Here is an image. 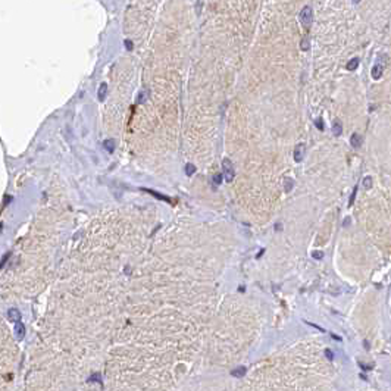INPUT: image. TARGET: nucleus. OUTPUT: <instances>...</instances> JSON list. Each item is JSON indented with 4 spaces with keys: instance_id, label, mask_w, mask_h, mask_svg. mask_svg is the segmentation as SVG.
<instances>
[{
    "instance_id": "nucleus-1",
    "label": "nucleus",
    "mask_w": 391,
    "mask_h": 391,
    "mask_svg": "<svg viewBox=\"0 0 391 391\" xmlns=\"http://www.w3.org/2000/svg\"><path fill=\"white\" fill-rule=\"evenodd\" d=\"M222 174H224V178L227 182H231L234 179V165L231 163L230 159H224L222 160Z\"/></svg>"
},
{
    "instance_id": "nucleus-2",
    "label": "nucleus",
    "mask_w": 391,
    "mask_h": 391,
    "mask_svg": "<svg viewBox=\"0 0 391 391\" xmlns=\"http://www.w3.org/2000/svg\"><path fill=\"white\" fill-rule=\"evenodd\" d=\"M300 21L304 27H310L312 21H313V12H312V7L310 6H304L300 12Z\"/></svg>"
},
{
    "instance_id": "nucleus-3",
    "label": "nucleus",
    "mask_w": 391,
    "mask_h": 391,
    "mask_svg": "<svg viewBox=\"0 0 391 391\" xmlns=\"http://www.w3.org/2000/svg\"><path fill=\"white\" fill-rule=\"evenodd\" d=\"M141 190L143 191H146V193H149V194L155 196V197L159 198V200H163V201H166V203H169V204H174L172 198H169V197H166V196H163V194H159V193L155 191V190H150V188H141Z\"/></svg>"
},
{
    "instance_id": "nucleus-4",
    "label": "nucleus",
    "mask_w": 391,
    "mask_h": 391,
    "mask_svg": "<svg viewBox=\"0 0 391 391\" xmlns=\"http://www.w3.org/2000/svg\"><path fill=\"white\" fill-rule=\"evenodd\" d=\"M303 158H304V144H297L296 149H294V160L296 162H302Z\"/></svg>"
},
{
    "instance_id": "nucleus-5",
    "label": "nucleus",
    "mask_w": 391,
    "mask_h": 391,
    "mask_svg": "<svg viewBox=\"0 0 391 391\" xmlns=\"http://www.w3.org/2000/svg\"><path fill=\"white\" fill-rule=\"evenodd\" d=\"M15 335L18 340H22L25 335V326H24V323H21V320L16 322V325H15Z\"/></svg>"
},
{
    "instance_id": "nucleus-6",
    "label": "nucleus",
    "mask_w": 391,
    "mask_h": 391,
    "mask_svg": "<svg viewBox=\"0 0 391 391\" xmlns=\"http://www.w3.org/2000/svg\"><path fill=\"white\" fill-rule=\"evenodd\" d=\"M7 316H9L10 322H15V323L21 320V313H19L18 309H9V312H7Z\"/></svg>"
},
{
    "instance_id": "nucleus-7",
    "label": "nucleus",
    "mask_w": 391,
    "mask_h": 391,
    "mask_svg": "<svg viewBox=\"0 0 391 391\" xmlns=\"http://www.w3.org/2000/svg\"><path fill=\"white\" fill-rule=\"evenodd\" d=\"M350 143H352V146L353 147H360L362 146V143H363V138L359 135V134H353L352 135V138H350Z\"/></svg>"
},
{
    "instance_id": "nucleus-8",
    "label": "nucleus",
    "mask_w": 391,
    "mask_h": 391,
    "mask_svg": "<svg viewBox=\"0 0 391 391\" xmlns=\"http://www.w3.org/2000/svg\"><path fill=\"white\" fill-rule=\"evenodd\" d=\"M115 140H112V138H109V140H105L103 141V147L106 149L109 153H113V150H115Z\"/></svg>"
},
{
    "instance_id": "nucleus-9",
    "label": "nucleus",
    "mask_w": 391,
    "mask_h": 391,
    "mask_svg": "<svg viewBox=\"0 0 391 391\" xmlns=\"http://www.w3.org/2000/svg\"><path fill=\"white\" fill-rule=\"evenodd\" d=\"M231 373H232V376H235V378H241V376L246 375V368H244V366H238V368H235Z\"/></svg>"
},
{
    "instance_id": "nucleus-10",
    "label": "nucleus",
    "mask_w": 391,
    "mask_h": 391,
    "mask_svg": "<svg viewBox=\"0 0 391 391\" xmlns=\"http://www.w3.org/2000/svg\"><path fill=\"white\" fill-rule=\"evenodd\" d=\"M332 132H334L335 135H341V134H343V126L340 124V121H337V119L332 122Z\"/></svg>"
},
{
    "instance_id": "nucleus-11",
    "label": "nucleus",
    "mask_w": 391,
    "mask_h": 391,
    "mask_svg": "<svg viewBox=\"0 0 391 391\" xmlns=\"http://www.w3.org/2000/svg\"><path fill=\"white\" fill-rule=\"evenodd\" d=\"M381 75H382V65H375L372 68V77L375 80H378V78H381Z\"/></svg>"
},
{
    "instance_id": "nucleus-12",
    "label": "nucleus",
    "mask_w": 391,
    "mask_h": 391,
    "mask_svg": "<svg viewBox=\"0 0 391 391\" xmlns=\"http://www.w3.org/2000/svg\"><path fill=\"white\" fill-rule=\"evenodd\" d=\"M106 91H107V85L103 83V84H100V87H99V100L100 102H103L105 100V96H106Z\"/></svg>"
},
{
    "instance_id": "nucleus-13",
    "label": "nucleus",
    "mask_w": 391,
    "mask_h": 391,
    "mask_svg": "<svg viewBox=\"0 0 391 391\" xmlns=\"http://www.w3.org/2000/svg\"><path fill=\"white\" fill-rule=\"evenodd\" d=\"M293 185H294L293 179H291V178H285V181H284V191L285 193H290L291 188H293Z\"/></svg>"
},
{
    "instance_id": "nucleus-14",
    "label": "nucleus",
    "mask_w": 391,
    "mask_h": 391,
    "mask_svg": "<svg viewBox=\"0 0 391 391\" xmlns=\"http://www.w3.org/2000/svg\"><path fill=\"white\" fill-rule=\"evenodd\" d=\"M357 65H359V59L355 57V59H352V60L347 63V69H349V71H355L356 68H357Z\"/></svg>"
},
{
    "instance_id": "nucleus-15",
    "label": "nucleus",
    "mask_w": 391,
    "mask_h": 391,
    "mask_svg": "<svg viewBox=\"0 0 391 391\" xmlns=\"http://www.w3.org/2000/svg\"><path fill=\"white\" fill-rule=\"evenodd\" d=\"M196 172V166L193 165V163H187L185 165V174L187 175H193Z\"/></svg>"
},
{
    "instance_id": "nucleus-16",
    "label": "nucleus",
    "mask_w": 391,
    "mask_h": 391,
    "mask_svg": "<svg viewBox=\"0 0 391 391\" xmlns=\"http://www.w3.org/2000/svg\"><path fill=\"white\" fill-rule=\"evenodd\" d=\"M90 382H102V375L100 373H93L88 378Z\"/></svg>"
},
{
    "instance_id": "nucleus-17",
    "label": "nucleus",
    "mask_w": 391,
    "mask_h": 391,
    "mask_svg": "<svg viewBox=\"0 0 391 391\" xmlns=\"http://www.w3.org/2000/svg\"><path fill=\"white\" fill-rule=\"evenodd\" d=\"M363 187H365L366 190H371V188H372V178L371 177L365 178V179H363Z\"/></svg>"
},
{
    "instance_id": "nucleus-18",
    "label": "nucleus",
    "mask_w": 391,
    "mask_h": 391,
    "mask_svg": "<svg viewBox=\"0 0 391 391\" xmlns=\"http://www.w3.org/2000/svg\"><path fill=\"white\" fill-rule=\"evenodd\" d=\"M213 182H215V185H219V184L222 182V174H216L213 177Z\"/></svg>"
},
{
    "instance_id": "nucleus-19",
    "label": "nucleus",
    "mask_w": 391,
    "mask_h": 391,
    "mask_svg": "<svg viewBox=\"0 0 391 391\" xmlns=\"http://www.w3.org/2000/svg\"><path fill=\"white\" fill-rule=\"evenodd\" d=\"M356 191H357V188L355 187L353 193H352V196H350V200H349V206H353V201H355V197H356Z\"/></svg>"
},
{
    "instance_id": "nucleus-20",
    "label": "nucleus",
    "mask_w": 391,
    "mask_h": 391,
    "mask_svg": "<svg viewBox=\"0 0 391 391\" xmlns=\"http://www.w3.org/2000/svg\"><path fill=\"white\" fill-rule=\"evenodd\" d=\"M146 97H147V91H143V93H140V96H138V102H140V103L146 102Z\"/></svg>"
},
{
    "instance_id": "nucleus-21",
    "label": "nucleus",
    "mask_w": 391,
    "mask_h": 391,
    "mask_svg": "<svg viewBox=\"0 0 391 391\" xmlns=\"http://www.w3.org/2000/svg\"><path fill=\"white\" fill-rule=\"evenodd\" d=\"M302 49L303 50H307V49H309V41H307V38H304L302 41Z\"/></svg>"
},
{
    "instance_id": "nucleus-22",
    "label": "nucleus",
    "mask_w": 391,
    "mask_h": 391,
    "mask_svg": "<svg viewBox=\"0 0 391 391\" xmlns=\"http://www.w3.org/2000/svg\"><path fill=\"white\" fill-rule=\"evenodd\" d=\"M9 201H12V196H4V197H3V204L6 206Z\"/></svg>"
},
{
    "instance_id": "nucleus-23",
    "label": "nucleus",
    "mask_w": 391,
    "mask_h": 391,
    "mask_svg": "<svg viewBox=\"0 0 391 391\" xmlns=\"http://www.w3.org/2000/svg\"><path fill=\"white\" fill-rule=\"evenodd\" d=\"M312 256H313L315 259H322V257H323V253H322V251H315Z\"/></svg>"
},
{
    "instance_id": "nucleus-24",
    "label": "nucleus",
    "mask_w": 391,
    "mask_h": 391,
    "mask_svg": "<svg viewBox=\"0 0 391 391\" xmlns=\"http://www.w3.org/2000/svg\"><path fill=\"white\" fill-rule=\"evenodd\" d=\"M325 356H326V357H328L329 360H332V359H334V355H332V352H331V350H328V349L325 350Z\"/></svg>"
},
{
    "instance_id": "nucleus-25",
    "label": "nucleus",
    "mask_w": 391,
    "mask_h": 391,
    "mask_svg": "<svg viewBox=\"0 0 391 391\" xmlns=\"http://www.w3.org/2000/svg\"><path fill=\"white\" fill-rule=\"evenodd\" d=\"M9 256H10V253H6V254L1 257V268L4 266V263H6V260H7V257H9Z\"/></svg>"
},
{
    "instance_id": "nucleus-26",
    "label": "nucleus",
    "mask_w": 391,
    "mask_h": 391,
    "mask_svg": "<svg viewBox=\"0 0 391 391\" xmlns=\"http://www.w3.org/2000/svg\"><path fill=\"white\" fill-rule=\"evenodd\" d=\"M315 124H316V126L319 128L320 131H323V124H322V119H316V122H315Z\"/></svg>"
},
{
    "instance_id": "nucleus-27",
    "label": "nucleus",
    "mask_w": 391,
    "mask_h": 391,
    "mask_svg": "<svg viewBox=\"0 0 391 391\" xmlns=\"http://www.w3.org/2000/svg\"><path fill=\"white\" fill-rule=\"evenodd\" d=\"M125 46H126V49H129V50L132 49V43H131V41H128V40L125 41Z\"/></svg>"
},
{
    "instance_id": "nucleus-28",
    "label": "nucleus",
    "mask_w": 391,
    "mask_h": 391,
    "mask_svg": "<svg viewBox=\"0 0 391 391\" xmlns=\"http://www.w3.org/2000/svg\"><path fill=\"white\" fill-rule=\"evenodd\" d=\"M349 224H350V219H349V218H346V221H344V227H347Z\"/></svg>"
},
{
    "instance_id": "nucleus-29",
    "label": "nucleus",
    "mask_w": 391,
    "mask_h": 391,
    "mask_svg": "<svg viewBox=\"0 0 391 391\" xmlns=\"http://www.w3.org/2000/svg\"><path fill=\"white\" fill-rule=\"evenodd\" d=\"M353 1H356V3H359V1H360V0H353Z\"/></svg>"
}]
</instances>
